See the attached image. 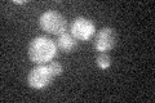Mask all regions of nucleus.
<instances>
[{
    "mask_svg": "<svg viewBox=\"0 0 155 103\" xmlns=\"http://www.w3.org/2000/svg\"><path fill=\"white\" fill-rule=\"evenodd\" d=\"M13 3H16V4H25L26 2H23V0H13Z\"/></svg>",
    "mask_w": 155,
    "mask_h": 103,
    "instance_id": "1a4fd4ad",
    "label": "nucleus"
},
{
    "mask_svg": "<svg viewBox=\"0 0 155 103\" xmlns=\"http://www.w3.org/2000/svg\"><path fill=\"white\" fill-rule=\"evenodd\" d=\"M116 32L111 27H104L98 31L94 40V48L97 52H109L116 44Z\"/></svg>",
    "mask_w": 155,
    "mask_h": 103,
    "instance_id": "39448f33",
    "label": "nucleus"
},
{
    "mask_svg": "<svg viewBox=\"0 0 155 103\" xmlns=\"http://www.w3.org/2000/svg\"><path fill=\"white\" fill-rule=\"evenodd\" d=\"M53 77H54V75L52 73L49 66L38 65L36 67H34L32 70L28 72L27 84L30 88H32V89L41 90L52 84Z\"/></svg>",
    "mask_w": 155,
    "mask_h": 103,
    "instance_id": "7ed1b4c3",
    "label": "nucleus"
},
{
    "mask_svg": "<svg viewBox=\"0 0 155 103\" xmlns=\"http://www.w3.org/2000/svg\"><path fill=\"white\" fill-rule=\"evenodd\" d=\"M48 66H49L51 71H52V73L54 76H60L62 73V66H61L60 62H51Z\"/></svg>",
    "mask_w": 155,
    "mask_h": 103,
    "instance_id": "6e6552de",
    "label": "nucleus"
},
{
    "mask_svg": "<svg viewBox=\"0 0 155 103\" xmlns=\"http://www.w3.org/2000/svg\"><path fill=\"white\" fill-rule=\"evenodd\" d=\"M70 31H71V35L76 40L87 41L93 36V34L96 31V26L92 19L85 17H78L72 21L70 26Z\"/></svg>",
    "mask_w": 155,
    "mask_h": 103,
    "instance_id": "20e7f679",
    "label": "nucleus"
},
{
    "mask_svg": "<svg viewBox=\"0 0 155 103\" xmlns=\"http://www.w3.org/2000/svg\"><path fill=\"white\" fill-rule=\"evenodd\" d=\"M57 49L56 41H53L52 39L47 36H38L28 44L27 56L31 62L36 65H44L57 56Z\"/></svg>",
    "mask_w": 155,
    "mask_h": 103,
    "instance_id": "f257e3e1",
    "label": "nucleus"
},
{
    "mask_svg": "<svg viewBox=\"0 0 155 103\" xmlns=\"http://www.w3.org/2000/svg\"><path fill=\"white\" fill-rule=\"evenodd\" d=\"M39 26L43 31L52 35H61L66 32L67 22L61 13L56 11H47L39 17Z\"/></svg>",
    "mask_w": 155,
    "mask_h": 103,
    "instance_id": "f03ea898",
    "label": "nucleus"
},
{
    "mask_svg": "<svg viewBox=\"0 0 155 103\" xmlns=\"http://www.w3.org/2000/svg\"><path fill=\"white\" fill-rule=\"evenodd\" d=\"M56 45L61 52L71 53L78 47V40L71 35V34L64 32V34H61V35H58Z\"/></svg>",
    "mask_w": 155,
    "mask_h": 103,
    "instance_id": "423d86ee",
    "label": "nucleus"
},
{
    "mask_svg": "<svg viewBox=\"0 0 155 103\" xmlns=\"http://www.w3.org/2000/svg\"><path fill=\"white\" fill-rule=\"evenodd\" d=\"M96 63L101 70H106L111 66V57L106 52H101L96 57Z\"/></svg>",
    "mask_w": 155,
    "mask_h": 103,
    "instance_id": "0eeeda50",
    "label": "nucleus"
}]
</instances>
